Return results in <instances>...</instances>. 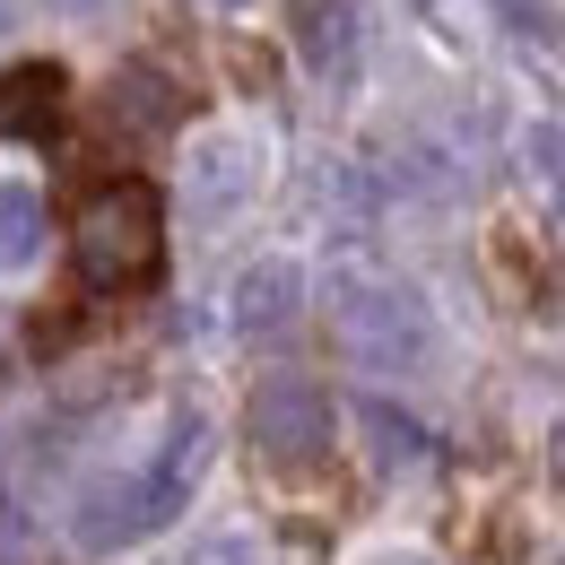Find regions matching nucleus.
Wrapping results in <instances>:
<instances>
[{
	"label": "nucleus",
	"instance_id": "f257e3e1",
	"mask_svg": "<svg viewBox=\"0 0 565 565\" xmlns=\"http://www.w3.org/2000/svg\"><path fill=\"white\" fill-rule=\"evenodd\" d=\"M78 279L105 287V296H131L166 270V201H157V183L140 174H122V183H105V192H87V210H78Z\"/></svg>",
	"mask_w": 565,
	"mask_h": 565
},
{
	"label": "nucleus",
	"instance_id": "f03ea898",
	"mask_svg": "<svg viewBox=\"0 0 565 565\" xmlns=\"http://www.w3.org/2000/svg\"><path fill=\"white\" fill-rule=\"evenodd\" d=\"M331 322H340V349L374 374H409L435 349V322H426L418 287L374 279V270H340L331 279Z\"/></svg>",
	"mask_w": 565,
	"mask_h": 565
},
{
	"label": "nucleus",
	"instance_id": "7ed1b4c3",
	"mask_svg": "<svg viewBox=\"0 0 565 565\" xmlns=\"http://www.w3.org/2000/svg\"><path fill=\"white\" fill-rule=\"evenodd\" d=\"M253 452L262 461H279V470H305V461H322L331 452V392L322 383H305V374H270L262 392H253Z\"/></svg>",
	"mask_w": 565,
	"mask_h": 565
},
{
	"label": "nucleus",
	"instance_id": "20e7f679",
	"mask_svg": "<svg viewBox=\"0 0 565 565\" xmlns=\"http://www.w3.org/2000/svg\"><path fill=\"white\" fill-rule=\"evenodd\" d=\"M157 531V513H148V488L140 470H105V479H87L71 504V540L87 548V557H114V548H131V540H148Z\"/></svg>",
	"mask_w": 565,
	"mask_h": 565
},
{
	"label": "nucleus",
	"instance_id": "39448f33",
	"mask_svg": "<svg viewBox=\"0 0 565 565\" xmlns=\"http://www.w3.org/2000/svg\"><path fill=\"white\" fill-rule=\"evenodd\" d=\"M201 470H210V418L201 409H183V418L166 426V444L148 452V470H140V488H148V513H157V531L192 504V488H201Z\"/></svg>",
	"mask_w": 565,
	"mask_h": 565
},
{
	"label": "nucleus",
	"instance_id": "423d86ee",
	"mask_svg": "<svg viewBox=\"0 0 565 565\" xmlns=\"http://www.w3.org/2000/svg\"><path fill=\"white\" fill-rule=\"evenodd\" d=\"M244 192H253V140H244V131H210V140H192V174H183L192 217L244 210Z\"/></svg>",
	"mask_w": 565,
	"mask_h": 565
},
{
	"label": "nucleus",
	"instance_id": "0eeeda50",
	"mask_svg": "<svg viewBox=\"0 0 565 565\" xmlns=\"http://www.w3.org/2000/svg\"><path fill=\"white\" fill-rule=\"evenodd\" d=\"M62 105H71V78L53 71V62L0 71V131H9V140H53V131H62Z\"/></svg>",
	"mask_w": 565,
	"mask_h": 565
},
{
	"label": "nucleus",
	"instance_id": "6e6552de",
	"mask_svg": "<svg viewBox=\"0 0 565 565\" xmlns=\"http://www.w3.org/2000/svg\"><path fill=\"white\" fill-rule=\"evenodd\" d=\"M296 305H305V270H296V262H253V270L235 279V296H226V322H235V331H287Z\"/></svg>",
	"mask_w": 565,
	"mask_h": 565
},
{
	"label": "nucleus",
	"instance_id": "1a4fd4ad",
	"mask_svg": "<svg viewBox=\"0 0 565 565\" xmlns=\"http://www.w3.org/2000/svg\"><path fill=\"white\" fill-rule=\"evenodd\" d=\"M305 62L322 78L356 71V0H313V9H305Z\"/></svg>",
	"mask_w": 565,
	"mask_h": 565
},
{
	"label": "nucleus",
	"instance_id": "9d476101",
	"mask_svg": "<svg viewBox=\"0 0 565 565\" xmlns=\"http://www.w3.org/2000/svg\"><path fill=\"white\" fill-rule=\"evenodd\" d=\"M35 262H44V192L0 183V270H35Z\"/></svg>",
	"mask_w": 565,
	"mask_h": 565
},
{
	"label": "nucleus",
	"instance_id": "9b49d317",
	"mask_svg": "<svg viewBox=\"0 0 565 565\" xmlns=\"http://www.w3.org/2000/svg\"><path fill=\"white\" fill-rule=\"evenodd\" d=\"M356 418H365V435H374L383 470H418V461H426V426H418V418H401L392 401H365Z\"/></svg>",
	"mask_w": 565,
	"mask_h": 565
},
{
	"label": "nucleus",
	"instance_id": "f8f14e48",
	"mask_svg": "<svg viewBox=\"0 0 565 565\" xmlns=\"http://www.w3.org/2000/svg\"><path fill=\"white\" fill-rule=\"evenodd\" d=\"M114 114H131V122H166L174 114V87L157 71H131V78H114Z\"/></svg>",
	"mask_w": 565,
	"mask_h": 565
},
{
	"label": "nucleus",
	"instance_id": "ddd939ff",
	"mask_svg": "<svg viewBox=\"0 0 565 565\" xmlns=\"http://www.w3.org/2000/svg\"><path fill=\"white\" fill-rule=\"evenodd\" d=\"M531 174L557 192V217H565V122H540V131H531Z\"/></svg>",
	"mask_w": 565,
	"mask_h": 565
},
{
	"label": "nucleus",
	"instance_id": "4468645a",
	"mask_svg": "<svg viewBox=\"0 0 565 565\" xmlns=\"http://www.w3.org/2000/svg\"><path fill=\"white\" fill-rule=\"evenodd\" d=\"M192 565H262V557H253V540L226 531V540H210V548H192Z\"/></svg>",
	"mask_w": 565,
	"mask_h": 565
},
{
	"label": "nucleus",
	"instance_id": "2eb2a0df",
	"mask_svg": "<svg viewBox=\"0 0 565 565\" xmlns=\"http://www.w3.org/2000/svg\"><path fill=\"white\" fill-rule=\"evenodd\" d=\"M557 479H565V426H557Z\"/></svg>",
	"mask_w": 565,
	"mask_h": 565
},
{
	"label": "nucleus",
	"instance_id": "dca6fc26",
	"mask_svg": "<svg viewBox=\"0 0 565 565\" xmlns=\"http://www.w3.org/2000/svg\"><path fill=\"white\" fill-rule=\"evenodd\" d=\"M210 9H253V0H210Z\"/></svg>",
	"mask_w": 565,
	"mask_h": 565
},
{
	"label": "nucleus",
	"instance_id": "f3484780",
	"mask_svg": "<svg viewBox=\"0 0 565 565\" xmlns=\"http://www.w3.org/2000/svg\"><path fill=\"white\" fill-rule=\"evenodd\" d=\"M53 9H96V0H53Z\"/></svg>",
	"mask_w": 565,
	"mask_h": 565
},
{
	"label": "nucleus",
	"instance_id": "a211bd4d",
	"mask_svg": "<svg viewBox=\"0 0 565 565\" xmlns=\"http://www.w3.org/2000/svg\"><path fill=\"white\" fill-rule=\"evenodd\" d=\"M383 565H426V557H383Z\"/></svg>",
	"mask_w": 565,
	"mask_h": 565
},
{
	"label": "nucleus",
	"instance_id": "6ab92c4d",
	"mask_svg": "<svg viewBox=\"0 0 565 565\" xmlns=\"http://www.w3.org/2000/svg\"><path fill=\"white\" fill-rule=\"evenodd\" d=\"M0 35H9V0H0Z\"/></svg>",
	"mask_w": 565,
	"mask_h": 565
}]
</instances>
